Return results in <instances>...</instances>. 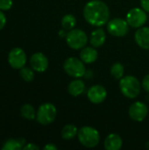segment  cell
<instances>
[{
  "label": "cell",
  "mask_w": 149,
  "mask_h": 150,
  "mask_svg": "<svg viewBox=\"0 0 149 150\" xmlns=\"http://www.w3.org/2000/svg\"><path fill=\"white\" fill-rule=\"evenodd\" d=\"M83 17L90 25L100 27L108 23L110 10L105 2L101 0H91L83 8Z\"/></svg>",
  "instance_id": "6da1fadb"
},
{
  "label": "cell",
  "mask_w": 149,
  "mask_h": 150,
  "mask_svg": "<svg viewBox=\"0 0 149 150\" xmlns=\"http://www.w3.org/2000/svg\"><path fill=\"white\" fill-rule=\"evenodd\" d=\"M108 33L115 37H123L129 31V24L126 20L119 18H113L107 23Z\"/></svg>",
  "instance_id": "52a82bcc"
},
{
  "label": "cell",
  "mask_w": 149,
  "mask_h": 150,
  "mask_svg": "<svg viewBox=\"0 0 149 150\" xmlns=\"http://www.w3.org/2000/svg\"><path fill=\"white\" fill-rule=\"evenodd\" d=\"M25 144V140L24 139H19V140H15V139H9L7 140L3 147V150H20L23 149Z\"/></svg>",
  "instance_id": "ac0fdd59"
},
{
  "label": "cell",
  "mask_w": 149,
  "mask_h": 150,
  "mask_svg": "<svg viewBox=\"0 0 149 150\" xmlns=\"http://www.w3.org/2000/svg\"><path fill=\"white\" fill-rule=\"evenodd\" d=\"M148 19L146 11L141 8H133L126 14V21L132 27H141Z\"/></svg>",
  "instance_id": "ba28073f"
},
{
  "label": "cell",
  "mask_w": 149,
  "mask_h": 150,
  "mask_svg": "<svg viewBox=\"0 0 149 150\" xmlns=\"http://www.w3.org/2000/svg\"><path fill=\"white\" fill-rule=\"evenodd\" d=\"M66 41L69 47L72 49H81L83 48L87 42V34L81 29H72L66 35Z\"/></svg>",
  "instance_id": "8992f818"
},
{
  "label": "cell",
  "mask_w": 149,
  "mask_h": 150,
  "mask_svg": "<svg viewBox=\"0 0 149 150\" xmlns=\"http://www.w3.org/2000/svg\"><path fill=\"white\" fill-rule=\"evenodd\" d=\"M8 63L14 69H21L26 63L25 52L20 47L12 48L8 54Z\"/></svg>",
  "instance_id": "9c48e42d"
},
{
  "label": "cell",
  "mask_w": 149,
  "mask_h": 150,
  "mask_svg": "<svg viewBox=\"0 0 149 150\" xmlns=\"http://www.w3.org/2000/svg\"><path fill=\"white\" fill-rule=\"evenodd\" d=\"M6 25V16L3 11L0 10V31Z\"/></svg>",
  "instance_id": "d4e9b609"
},
{
  "label": "cell",
  "mask_w": 149,
  "mask_h": 150,
  "mask_svg": "<svg viewBox=\"0 0 149 150\" xmlns=\"http://www.w3.org/2000/svg\"><path fill=\"white\" fill-rule=\"evenodd\" d=\"M142 88L147 92H149V74L147 75L142 80Z\"/></svg>",
  "instance_id": "484cf974"
},
{
  "label": "cell",
  "mask_w": 149,
  "mask_h": 150,
  "mask_svg": "<svg viewBox=\"0 0 149 150\" xmlns=\"http://www.w3.org/2000/svg\"><path fill=\"white\" fill-rule=\"evenodd\" d=\"M78 140L85 148H95L100 141V135L97 129L91 127H83L78 131Z\"/></svg>",
  "instance_id": "3957f363"
},
{
  "label": "cell",
  "mask_w": 149,
  "mask_h": 150,
  "mask_svg": "<svg viewBox=\"0 0 149 150\" xmlns=\"http://www.w3.org/2000/svg\"><path fill=\"white\" fill-rule=\"evenodd\" d=\"M125 72L124 66L120 62L114 63L111 68V74L116 78V79H121L123 77Z\"/></svg>",
  "instance_id": "7402d4cb"
},
{
  "label": "cell",
  "mask_w": 149,
  "mask_h": 150,
  "mask_svg": "<svg viewBox=\"0 0 149 150\" xmlns=\"http://www.w3.org/2000/svg\"><path fill=\"white\" fill-rule=\"evenodd\" d=\"M129 116L132 120L141 122L145 120L148 113V105L142 102H135L129 107Z\"/></svg>",
  "instance_id": "30bf717a"
},
{
  "label": "cell",
  "mask_w": 149,
  "mask_h": 150,
  "mask_svg": "<svg viewBox=\"0 0 149 150\" xmlns=\"http://www.w3.org/2000/svg\"><path fill=\"white\" fill-rule=\"evenodd\" d=\"M106 40L105 32L102 28H97L91 33L90 35V44L94 47H99L103 46Z\"/></svg>",
  "instance_id": "e0dca14e"
},
{
  "label": "cell",
  "mask_w": 149,
  "mask_h": 150,
  "mask_svg": "<svg viewBox=\"0 0 149 150\" xmlns=\"http://www.w3.org/2000/svg\"><path fill=\"white\" fill-rule=\"evenodd\" d=\"M122 139L117 134H110L104 143L105 149L106 150H119L122 148Z\"/></svg>",
  "instance_id": "5bb4252c"
},
{
  "label": "cell",
  "mask_w": 149,
  "mask_h": 150,
  "mask_svg": "<svg viewBox=\"0 0 149 150\" xmlns=\"http://www.w3.org/2000/svg\"><path fill=\"white\" fill-rule=\"evenodd\" d=\"M87 97L91 103L101 104L105 100V98L107 97V91L104 86L96 84V85L91 86L88 90Z\"/></svg>",
  "instance_id": "8fae6325"
},
{
  "label": "cell",
  "mask_w": 149,
  "mask_h": 150,
  "mask_svg": "<svg viewBox=\"0 0 149 150\" xmlns=\"http://www.w3.org/2000/svg\"><path fill=\"white\" fill-rule=\"evenodd\" d=\"M57 110L51 103L42 104L36 112V120L41 125H49L53 123L56 118Z\"/></svg>",
  "instance_id": "5b68a950"
},
{
  "label": "cell",
  "mask_w": 149,
  "mask_h": 150,
  "mask_svg": "<svg viewBox=\"0 0 149 150\" xmlns=\"http://www.w3.org/2000/svg\"><path fill=\"white\" fill-rule=\"evenodd\" d=\"M24 150H38L40 149L38 146H36L35 144L33 143H28L27 145H25L24 148H23Z\"/></svg>",
  "instance_id": "4316f807"
},
{
  "label": "cell",
  "mask_w": 149,
  "mask_h": 150,
  "mask_svg": "<svg viewBox=\"0 0 149 150\" xmlns=\"http://www.w3.org/2000/svg\"><path fill=\"white\" fill-rule=\"evenodd\" d=\"M68 91L71 96L78 97L85 91V83L83 80L76 78V80H73L69 83Z\"/></svg>",
  "instance_id": "2e32d148"
},
{
  "label": "cell",
  "mask_w": 149,
  "mask_h": 150,
  "mask_svg": "<svg viewBox=\"0 0 149 150\" xmlns=\"http://www.w3.org/2000/svg\"><path fill=\"white\" fill-rule=\"evenodd\" d=\"M119 88L125 97L132 99L139 96L141 89V84L135 76H126L120 79Z\"/></svg>",
  "instance_id": "7a4b0ae2"
},
{
  "label": "cell",
  "mask_w": 149,
  "mask_h": 150,
  "mask_svg": "<svg viewBox=\"0 0 149 150\" xmlns=\"http://www.w3.org/2000/svg\"><path fill=\"white\" fill-rule=\"evenodd\" d=\"M59 34H60L61 37H65V38H66V35H67V33H65V31H64V29H63V30H61Z\"/></svg>",
  "instance_id": "f546056e"
},
{
  "label": "cell",
  "mask_w": 149,
  "mask_h": 150,
  "mask_svg": "<svg viewBox=\"0 0 149 150\" xmlns=\"http://www.w3.org/2000/svg\"><path fill=\"white\" fill-rule=\"evenodd\" d=\"M141 5L143 10L149 12V0H141Z\"/></svg>",
  "instance_id": "83f0119b"
},
{
  "label": "cell",
  "mask_w": 149,
  "mask_h": 150,
  "mask_svg": "<svg viewBox=\"0 0 149 150\" xmlns=\"http://www.w3.org/2000/svg\"><path fill=\"white\" fill-rule=\"evenodd\" d=\"M134 39L139 47L149 49V27H140L134 34Z\"/></svg>",
  "instance_id": "4fadbf2b"
},
{
  "label": "cell",
  "mask_w": 149,
  "mask_h": 150,
  "mask_svg": "<svg viewBox=\"0 0 149 150\" xmlns=\"http://www.w3.org/2000/svg\"><path fill=\"white\" fill-rule=\"evenodd\" d=\"M43 149L45 150H57V147L55 145L52 144V143H48Z\"/></svg>",
  "instance_id": "f1b7e54d"
},
{
  "label": "cell",
  "mask_w": 149,
  "mask_h": 150,
  "mask_svg": "<svg viewBox=\"0 0 149 150\" xmlns=\"http://www.w3.org/2000/svg\"><path fill=\"white\" fill-rule=\"evenodd\" d=\"M97 56H98L97 51L94 48V47H84L80 53L81 60L87 64H90L96 62Z\"/></svg>",
  "instance_id": "9a60e30c"
},
{
  "label": "cell",
  "mask_w": 149,
  "mask_h": 150,
  "mask_svg": "<svg viewBox=\"0 0 149 150\" xmlns=\"http://www.w3.org/2000/svg\"><path fill=\"white\" fill-rule=\"evenodd\" d=\"M63 69L69 76L74 78H81L86 74L84 62L76 57H69L66 59L63 63Z\"/></svg>",
  "instance_id": "277c9868"
},
{
  "label": "cell",
  "mask_w": 149,
  "mask_h": 150,
  "mask_svg": "<svg viewBox=\"0 0 149 150\" xmlns=\"http://www.w3.org/2000/svg\"><path fill=\"white\" fill-rule=\"evenodd\" d=\"M13 4L12 0H0V10L3 11H9Z\"/></svg>",
  "instance_id": "cb8c5ba5"
},
{
  "label": "cell",
  "mask_w": 149,
  "mask_h": 150,
  "mask_svg": "<svg viewBox=\"0 0 149 150\" xmlns=\"http://www.w3.org/2000/svg\"><path fill=\"white\" fill-rule=\"evenodd\" d=\"M30 65L34 71L42 73L48 68V60L44 54L37 52L31 56Z\"/></svg>",
  "instance_id": "7c38bea8"
},
{
  "label": "cell",
  "mask_w": 149,
  "mask_h": 150,
  "mask_svg": "<svg viewBox=\"0 0 149 150\" xmlns=\"http://www.w3.org/2000/svg\"><path fill=\"white\" fill-rule=\"evenodd\" d=\"M78 134V129L74 125H66L61 130V137L64 140H71Z\"/></svg>",
  "instance_id": "d6986e66"
},
{
  "label": "cell",
  "mask_w": 149,
  "mask_h": 150,
  "mask_svg": "<svg viewBox=\"0 0 149 150\" xmlns=\"http://www.w3.org/2000/svg\"><path fill=\"white\" fill-rule=\"evenodd\" d=\"M20 76L25 82H32L34 79V70L27 67H23L20 69Z\"/></svg>",
  "instance_id": "603a6c76"
},
{
  "label": "cell",
  "mask_w": 149,
  "mask_h": 150,
  "mask_svg": "<svg viewBox=\"0 0 149 150\" xmlns=\"http://www.w3.org/2000/svg\"><path fill=\"white\" fill-rule=\"evenodd\" d=\"M76 25V18L72 14H67L61 18V26L66 31L72 30Z\"/></svg>",
  "instance_id": "44dd1931"
},
{
  "label": "cell",
  "mask_w": 149,
  "mask_h": 150,
  "mask_svg": "<svg viewBox=\"0 0 149 150\" xmlns=\"http://www.w3.org/2000/svg\"><path fill=\"white\" fill-rule=\"evenodd\" d=\"M20 113L23 118L32 120L36 119V112L33 108V106L30 104H25L21 106Z\"/></svg>",
  "instance_id": "ffe728a7"
}]
</instances>
